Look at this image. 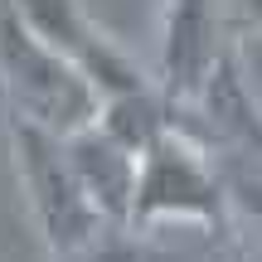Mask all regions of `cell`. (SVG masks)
Wrapping results in <instances>:
<instances>
[{
  "instance_id": "1",
  "label": "cell",
  "mask_w": 262,
  "mask_h": 262,
  "mask_svg": "<svg viewBox=\"0 0 262 262\" xmlns=\"http://www.w3.org/2000/svg\"><path fill=\"white\" fill-rule=\"evenodd\" d=\"M233 224V194L224 185L219 160L204 141L185 126H170L156 146L141 156L136 204H131V233H160V228H194V233L224 238Z\"/></svg>"
},
{
  "instance_id": "5",
  "label": "cell",
  "mask_w": 262,
  "mask_h": 262,
  "mask_svg": "<svg viewBox=\"0 0 262 262\" xmlns=\"http://www.w3.org/2000/svg\"><path fill=\"white\" fill-rule=\"evenodd\" d=\"M219 0H165L160 10V93L175 107H194L214 68L228 58L219 44Z\"/></svg>"
},
{
  "instance_id": "2",
  "label": "cell",
  "mask_w": 262,
  "mask_h": 262,
  "mask_svg": "<svg viewBox=\"0 0 262 262\" xmlns=\"http://www.w3.org/2000/svg\"><path fill=\"white\" fill-rule=\"evenodd\" d=\"M0 93L15 122L54 131L63 141L97 126L102 117V93L63 54H54L15 15V5L0 10Z\"/></svg>"
},
{
  "instance_id": "6",
  "label": "cell",
  "mask_w": 262,
  "mask_h": 262,
  "mask_svg": "<svg viewBox=\"0 0 262 262\" xmlns=\"http://www.w3.org/2000/svg\"><path fill=\"white\" fill-rule=\"evenodd\" d=\"M68 160H73L83 194L93 199V209L102 214L107 228H131V204H136V175L141 156L126 150L122 141H112L102 126H88L78 136H68Z\"/></svg>"
},
{
  "instance_id": "4",
  "label": "cell",
  "mask_w": 262,
  "mask_h": 262,
  "mask_svg": "<svg viewBox=\"0 0 262 262\" xmlns=\"http://www.w3.org/2000/svg\"><path fill=\"white\" fill-rule=\"evenodd\" d=\"M10 5H15V15L25 19L54 54H63L68 63L102 93V102L107 97H122V93H136V88L150 83V78L131 63L126 49L88 15L83 0H10Z\"/></svg>"
},
{
  "instance_id": "7",
  "label": "cell",
  "mask_w": 262,
  "mask_h": 262,
  "mask_svg": "<svg viewBox=\"0 0 262 262\" xmlns=\"http://www.w3.org/2000/svg\"><path fill=\"white\" fill-rule=\"evenodd\" d=\"M175 122H180V107L160 93V83H146L136 93H122V97H107L102 117H97V126L112 141H122L126 150H136V156H146Z\"/></svg>"
},
{
  "instance_id": "3",
  "label": "cell",
  "mask_w": 262,
  "mask_h": 262,
  "mask_svg": "<svg viewBox=\"0 0 262 262\" xmlns=\"http://www.w3.org/2000/svg\"><path fill=\"white\" fill-rule=\"evenodd\" d=\"M10 156H15V180L29 204V219L39 228V243L54 262L88 253L102 233H112L102 214L93 209V199L83 194V180L68 160L63 136L10 117Z\"/></svg>"
}]
</instances>
